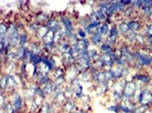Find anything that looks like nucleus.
Listing matches in <instances>:
<instances>
[{
	"label": "nucleus",
	"mask_w": 152,
	"mask_h": 113,
	"mask_svg": "<svg viewBox=\"0 0 152 113\" xmlns=\"http://www.w3.org/2000/svg\"><path fill=\"white\" fill-rule=\"evenodd\" d=\"M134 56V61L140 63V66L142 68H146V67H152V58L150 52L145 53L141 49H135L133 52Z\"/></svg>",
	"instance_id": "nucleus-1"
},
{
	"label": "nucleus",
	"mask_w": 152,
	"mask_h": 113,
	"mask_svg": "<svg viewBox=\"0 0 152 113\" xmlns=\"http://www.w3.org/2000/svg\"><path fill=\"white\" fill-rule=\"evenodd\" d=\"M132 80L140 86H149L152 84V76L148 72H142V71H137L136 74L132 76Z\"/></svg>",
	"instance_id": "nucleus-2"
},
{
	"label": "nucleus",
	"mask_w": 152,
	"mask_h": 113,
	"mask_svg": "<svg viewBox=\"0 0 152 113\" xmlns=\"http://www.w3.org/2000/svg\"><path fill=\"white\" fill-rule=\"evenodd\" d=\"M137 88V84L134 82V80H129L126 79V84H125V87L123 91V100H132L133 99L134 94H135V91Z\"/></svg>",
	"instance_id": "nucleus-3"
},
{
	"label": "nucleus",
	"mask_w": 152,
	"mask_h": 113,
	"mask_svg": "<svg viewBox=\"0 0 152 113\" xmlns=\"http://www.w3.org/2000/svg\"><path fill=\"white\" fill-rule=\"evenodd\" d=\"M151 103H152V91L149 88V86H146L142 91V94L140 96L137 104L139 105H144V106H148L150 109Z\"/></svg>",
	"instance_id": "nucleus-4"
},
{
	"label": "nucleus",
	"mask_w": 152,
	"mask_h": 113,
	"mask_svg": "<svg viewBox=\"0 0 152 113\" xmlns=\"http://www.w3.org/2000/svg\"><path fill=\"white\" fill-rule=\"evenodd\" d=\"M110 70L111 72V77H113V82L116 80H121L124 79L127 75H128V68H123V67H118V66H114Z\"/></svg>",
	"instance_id": "nucleus-5"
},
{
	"label": "nucleus",
	"mask_w": 152,
	"mask_h": 113,
	"mask_svg": "<svg viewBox=\"0 0 152 113\" xmlns=\"http://www.w3.org/2000/svg\"><path fill=\"white\" fill-rule=\"evenodd\" d=\"M125 84H126V79H121V80H116V82L111 83V86H110V89L114 94H118L123 96V91H124V87H125Z\"/></svg>",
	"instance_id": "nucleus-6"
},
{
	"label": "nucleus",
	"mask_w": 152,
	"mask_h": 113,
	"mask_svg": "<svg viewBox=\"0 0 152 113\" xmlns=\"http://www.w3.org/2000/svg\"><path fill=\"white\" fill-rule=\"evenodd\" d=\"M119 104H121V111H125V112L128 113H133L134 109L137 105L133 100H123Z\"/></svg>",
	"instance_id": "nucleus-7"
},
{
	"label": "nucleus",
	"mask_w": 152,
	"mask_h": 113,
	"mask_svg": "<svg viewBox=\"0 0 152 113\" xmlns=\"http://www.w3.org/2000/svg\"><path fill=\"white\" fill-rule=\"evenodd\" d=\"M127 26H128V30L129 32H135V33H137V32L143 27V24H142V22L139 20V19H129V20H127Z\"/></svg>",
	"instance_id": "nucleus-8"
},
{
	"label": "nucleus",
	"mask_w": 152,
	"mask_h": 113,
	"mask_svg": "<svg viewBox=\"0 0 152 113\" xmlns=\"http://www.w3.org/2000/svg\"><path fill=\"white\" fill-rule=\"evenodd\" d=\"M92 80L98 84H102V83H108L107 78H106V74L104 70H96L92 74Z\"/></svg>",
	"instance_id": "nucleus-9"
},
{
	"label": "nucleus",
	"mask_w": 152,
	"mask_h": 113,
	"mask_svg": "<svg viewBox=\"0 0 152 113\" xmlns=\"http://www.w3.org/2000/svg\"><path fill=\"white\" fill-rule=\"evenodd\" d=\"M63 110L65 113H74L77 111L76 103L74 100H67L63 104Z\"/></svg>",
	"instance_id": "nucleus-10"
},
{
	"label": "nucleus",
	"mask_w": 152,
	"mask_h": 113,
	"mask_svg": "<svg viewBox=\"0 0 152 113\" xmlns=\"http://www.w3.org/2000/svg\"><path fill=\"white\" fill-rule=\"evenodd\" d=\"M74 44H75V46L77 48V50L83 51V50H89L91 42H90V40H88V38H78Z\"/></svg>",
	"instance_id": "nucleus-11"
},
{
	"label": "nucleus",
	"mask_w": 152,
	"mask_h": 113,
	"mask_svg": "<svg viewBox=\"0 0 152 113\" xmlns=\"http://www.w3.org/2000/svg\"><path fill=\"white\" fill-rule=\"evenodd\" d=\"M13 107L15 109V111H22V109H23V105H24V102H23V97L20 96V95H15V97H14L13 100Z\"/></svg>",
	"instance_id": "nucleus-12"
},
{
	"label": "nucleus",
	"mask_w": 152,
	"mask_h": 113,
	"mask_svg": "<svg viewBox=\"0 0 152 113\" xmlns=\"http://www.w3.org/2000/svg\"><path fill=\"white\" fill-rule=\"evenodd\" d=\"M47 27H48V30L49 31H52L53 33H57V32L60 31V25H59V23H58V20L56 19H48V22H47Z\"/></svg>",
	"instance_id": "nucleus-13"
},
{
	"label": "nucleus",
	"mask_w": 152,
	"mask_h": 113,
	"mask_svg": "<svg viewBox=\"0 0 152 113\" xmlns=\"http://www.w3.org/2000/svg\"><path fill=\"white\" fill-rule=\"evenodd\" d=\"M41 63L45 64V67L49 69V71H52L55 68V61L50 58H48V56H41Z\"/></svg>",
	"instance_id": "nucleus-14"
},
{
	"label": "nucleus",
	"mask_w": 152,
	"mask_h": 113,
	"mask_svg": "<svg viewBox=\"0 0 152 113\" xmlns=\"http://www.w3.org/2000/svg\"><path fill=\"white\" fill-rule=\"evenodd\" d=\"M90 42H91V44H93V45H101L102 42H103V36L94 32V33L91 35Z\"/></svg>",
	"instance_id": "nucleus-15"
},
{
	"label": "nucleus",
	"mask_w": 152,
	"mask_h": 113,
	"mask_svg": "<svg viewBox=\"0 0 152 113\" xmlns=\"http://www.w3.org/2000/svg\"><path fill=\"white\" fill-rule=\"evenodd\" d=\"M56 87H57V85H56V84H55L53 82H50L49 84H47V85H45V86H42L41 88L43 89V92H45V96H47V95L53 94V92H55Z\"/></svg>",
	"instance_id": "nucleus-16"
},
{
	"label": "nucleus",
	"mask_w": 152,
	"mask_h": 113,
	"mask_svg": "<svg viewBox=\"0 0 152 113\" xmlns=\"http://www.w3.org/2000/svg\"><path fill=\"white\" fill-rule=\"evenodd\" d=\"M111 83H102V84H98V87H96V92L99 94H106L108 91L110 89V86H111Z\"/></svg>",
	"instance_id": "nucleus-17"
},
{
	"label": "nucleus",
	"mask_w": 152,
	"mask_h": 113,
	"mask_svg": "<svg viewBox=\"0 0 152 113\" xmlns=\"http://www.w3.org/2000/svg\"><path fill=\"white\" fill-rule=\"evenodd\" d=\"M109 30H110V26L108 25V24H106V23H103V24H101V25L95 30V33L100 34V35H102V36H106V35L108 36Z\"/></svg>",
	"instance_id": "nucleus-18"
},
{
	"label": "nucleus",
	"mask_w": 152,
	"mask_h": 113,
	"mask_svg": "<svg viewBox=\"0 0 152 113\" xmlns=\"http://www.w3.org/2000/svg\"><path fill=\"white\" fill-rule=\"evenodd\" d=\"M111 6H113V8L115 9L116 14L124 13V10H125V8H126V7L121 4V1H111Z\"/></svg>",
	"instance_id": "nucleus-19"
},
{
	"label": "nucleus",
	"mask_w": 152,
	"mask_h": 113,
	"mask_svg": "<svg viewBox=\"0 0 152 113\" xmlns=\"http://www.w3.org/2000/svg\"><path fill=\"white\" fill-rule=\"evenodd\" d=\"M100 51H101L102 53H104V54H111V53L115 52V48L110 46V45L107 44L106 42H103V43L100 45Z\"/></svg>",
	"instance_id": "nucleus-20"
},
{
	"label": "nucleus",
	"mask_w": 152,
	"mask_h": 113,
	"mask_svg": "<svg viewBox=\"0 0 152 113\" xmlns=\"http://www.w3.org/2000/svg\"><path fill=\"white\" fill-rule=\"evenodd\" d=\"M117 28H118V32H119V34H121V35H123V36H124V35H126L127 33L129 32L126 22H121V23L117 25Z\"/></svg>",
	"instance_id": "nucleus-21"
},
{
	"label": "nucleus",
	"mask_w": 152,
	"mask_h": 113,
	"mask_svg": "<svg viewBox=\"0 0 152 113\" xmlns=\"http://www.w3.org/2000/svg\"><path fill=\"white\" fill-rule=\"evenodd\" d=\"M45 44H49V43H55L53 40H55V33L52 31H48L45 33V35L42 38Z\"/></svg>",
	"instance_id": "nucleus-22"
},
{
	"label": "nucleus",
	"mask_w": 152,
	"mask_h": 113,
	"mask_svg": "<svg viewBox=\"0 0 152 113\" xmlns=\"http://www.w3.org/2000/svg\"><path fill=\"white\" fill-rule=\"evenodd\" d=\"M139 33V32H137ZM137 33H135V32H128L126 35H124V38L127 41V43L129 44H134L135 43V41H136V35H137Z\"/></svg>",
	"instance_id": "nucleus-23"
},
{
	"label": "nucleus",
	"mask_w": 152,
	"mask_h": 113,
	"mask_svg": "<svg viewBox=\"0 0 152 113\" xmlns=\"http://www.w3.org/2000/svg\"><path fill=\"white\" fill-rule=\"evenodd\" d=\"M142 28H143V32H142V33L145 35L146 38H148V36H151L152 35V23L151 22H146L145 24L143 25Z\"/></svg>",
	"instance_id": "nucleus-24"
},
{
	"label": "nucleus",
	"mask_w": 152,
	"mask_h": 113,
	"mask_svg": "<svg viewBox=\"0 0 152 113\" xmlns=\"http://www.w3.org/2000/svg\"><path fill=\"white\" fill-rule=\"evenodd\" d=\"M40 113H55V110H53V106L51 105L50 103H45L42 106L40 107Z\"/></svg>",
	"instance_id": "nucleus-25"
},
{
	"label": "nucleus",
	"mask_w": 152,
	"mask_h": 113,
	"mask_svg": "<svg viewBox=\"0 0 152 113\" xmlns=\"http://www.w3.org/2000/svg\"><path fill=\"white\" fill-rule=\"evenodd\" d=\"M119 32H118V28H117V25H113L109 30V34L108 36L109 38H119Z\"/></svg>",
	"instance_id": "nucleus-26"
},
{
	"label": "nucleus",
	"mask_w": 152,
	"mask_h": 113,
	"mask_svg": "<svg viewBox=\"0 0 152 113\" xmlns=\"http://www.w3.org/2000/svg\"><path fill=\"white\" fill-rule=\"evenodd\" d=\"M141 14H142V16L144 17V18L149 19L150 18V16L152 15V7L151 6H144L142 8V10H141Z\"/></svg>",
	"instance_id": "nucleus-27"
},
{
	"label": "nucleus",
	"mask_w": 152,
	"mask_h": 113,
	"mask_svg": "<svg viewBox=\"0 0 152 113\" xmlns=\"http://www.w3.org/2000/svg\"><path fill=\"white\" fill-rule=\"evenodd\" d=\"M144 7V0H135L132 1V8L135 10H142V8Z\"/></svg>",
	"instance_id": "nucleus-28"
},
{
	"label": "nucleus",
	"mask_w": 152,
	"mask_h": 113,
	"mask_svg": "<svg viewBox=\"0 0 152 113\" xmlns=\"http://www.w3.org/2000/svg\"><path fill=\"white\" fill-rule=\"evenodd\" d=\"M107 109L109 111H111V112H114V113H119L121 112V104H119V103H115V104L109 105Z\"/></svg>",
	"instance_id": "nucleus-29"
},
{
	"label": "nucleus",
	"mask_w": 152,
	"mask_h": 113,
	"mask_svg": "<svg viewBox=\"0 0 152 113\" xmlns=\"http://www.w3.org/2000/svg\"><path fill=\"white\" fill-rule=\"evenodd\" d=\"M149 111V107L148 106H144V105H136V107L134 109L133 113H146Z\"/></svg>",
	"instance_id": "nucleus-30"
},
{
	"label": "nucleus",
	"mask_w": 152,
	"mask_h": 113,
	"mask_svg": "<svg viewBox=\"0 0 152 113\" xmlns=\"http://www.w3.org/2000/svg\"><path fill=\"white\" fill-rule=\"evenodd\" d=\"M8 77V85H7V88H9V89H14V88L16 87V80H15V78H14L13 76H7Z\"/></svg>",
	"instance_id": "nucleus-31"
},
{
	"label": "nucleus",
	"mask_w": 152,
	"mask_h": 113,
	"mask_svg": "<svg viewBox=\"0 0 152 113\" xmlns=\"http://www.w3.org/2000/svg\"><path fill=\"white\" fill-rule=\"evenodd\" d=\"M30 61H31V63H33V64L41 63V56H39V54H34V53H33V54L31 56Z\"/></svg>",
	"instance_id": "nucleus-32"
},
{
	"label": "nucleus",
	"mask_w": 152,
	"mask_h": 113,
	"mask_svg": "<svg viewBox=\"0 0 152 113\" xmlns=\"http://www.w3.org/2000/svg\"><path fill=\"white\" fill-rule=\"evenodd\" d=\"M115 14H116V12H115V9L113 8L111 4H110V6L106 9V16H107V18H113V16H114Z\"/></svg>",
	"instance_id": "nucleus-33"
},
{
	"label": "nucleus",
	"mask_w": 152,
	"mask_h": 113,
	"mask_svg": "<svg viewBox=\"0 0 152 113\" xmlns=\"http://www.w3.org/2000/svg\"><path fill=\"white\" fill-rule=\"evenodd\" d=\"M7 85H8V77L7 76L1 77V79H0V87L2 88V89H5V88H7Z\"/></svg>",
	"instance_id": "nucleus-34"
},
{
	"label": "nucleus",
	"mask_w": 152,
	"mask_h": 113,
	"mask_svg": "<svg viewBox=\"0 0 152 113\" xmlns=\"http://www.w3.org/2000/svg\"><path fill=\"white\" fill-rule=\"evenodd\" d=\"M64 75H65V72H64L63 69L57 68V69L55 70V79H58V78H64Z\"/></svg>",
	"instance_id": "nucleus-35"
},
{
	"label": "nucleus",
	"mask_w": 152,
	"mask_h": 113,
	"mask_svg": "<svg viewBox=\"0 0 152 113\" xmlns=\"http://www.w3.org/2000/svg\"><path fill=\"white\" fill-rule=\"evenodd\" d=\"M117 40H118V38H109V36H108L107 40H106V43L109 44L110 46H113V48H115V45H116V43H117Z\"/></svg>",
	"instance_id": "nucleus-36"
},
{
	"label": "nucleus",
	"mask_w": 152,
	"mask_h": 113,
	"mask_svg": "<svg viewBox=\"0 0 152 113\" xmlns=\"http://www.w3.org/2000/svg\"><path fill=\"white\" fill-rule=\"evenodd\" d=\"M77 38H88V34H86V32L84 31L83 28H80V30L77 31Z\"/></svg>",
	"instance_id": "nucleus-37"
},
{
	"label": "nucleus",
	"mask_w": 152,
	"mask_h": 113,
	"mask_svg": "<svg viewBox=\"0 0 152 113\" xmlns=\"http://www.w3.org/2000/svg\"><path fill=\"white\" fill-rule=\"evenodd\" d=\"M26 40H27L26 34H22V35H19V44H20V46H22V48H24V45H25V43H26Z\"/></svg>",
	"instance_id": "nucleus-38"
},
{
	"label": "nucleus",
	"mask_w": 152,
	"mask_h": 113,
	"mask_svg": "<svg viewBox=\"0 0 152 113\" xmlns=\"http://www.w3.org/2000/svg\"><path fill=\"white\" fill-rule=\"evenodd\" d=\"M5 102H6V95L4 93H0V109L5 107Z\"/></svg>",
	"instance_id": "nucleus-39"
},
{
	"label": "nucleus",
	"mask_w": 152,
	"mask_h": 113,
	"mask_svg": "<svg viewBox=\"0 0 152 113\" xmlns=\"http://www.w3.org/2000/svg\"><path fill=\"white\" fill-rule=\"evenodd\" d=\"M133 8H132V6H129V7H126V8H125V10H124V15H125V16H131V15H132V14H133Z\"/></svg>",
	"instance_id": "nucleus-40"
},
{
	"label": "nucleus",
	"mask_w": 152,
	"mask_h": 113,
	"mask_svg": "<svg viewBox=\"0 0 152 113\" xmlns=\"http://www.w3.org/2000/svg\"><path fill=\"white\" fill-rule=\"evenodd\" d=\"M5 110H6V112H5V113H15V112H16L12 104H8V105H6V106H5Z\"/></svg>",
	"instance_id": "nucleus-41"
},
{
	"label": "nucleus",
	"mask_w": 152,
	"mask_h": 113,
	"mask_svg": "<svg viewBox=\"0 0 152 113\" xmlns=\"http://www.w3.org/2000/svg\"><path fill=\"white\" fill-rule=\"evenodd\" d=\"M121 4L125 7H129L132 6V1H125V0H121Z\"/></svg>",
	"instance_id": "nucleus-42"
},
{
	"label": "nucleus",
	"mask_w": 152,
	"mask_h": 113,
	"mask_svg": "<svg viewBox=\"0 0 152 113\" xmlns=\"http://www.w3.org/2000/svg\"><path fill=\"white\" fill-rule=\"evenodd\" d=\"M74 113H88V112H85V111H81V110H77V111L74 112Z\"/></svg>",
	"instance_id": "nucleus-43"
},
{
	"label": "nucleus",
	"mask_w": 152,
	"mask_h": 113,
	"mask_svg": "<svg viewBox=\"0 0 152 113\" xmlns=\"http://www.w3.org/2000/svg\"><path fill=\"white\" fill-rule=\"evenodd\" d=\"M0 113H5L4 112V109H1V110H0Z\"/></svg>",
	"instance_id": "nucleus-44"
},
{
	"label": "nucleus",
	"mask_w": 152,
	"mask_h": 113,
	"mask_svg": "<svg viewBox=\"0 0 152 113\" xmlns=\"http://www.w3.org/2000/svg\"><path fill=\"white\" fill-rule=\"evenodd\" d=\"M150 107H152V103H151V106H150Z\"/></svg>",
	"instance_id": "nucleus-45"
}]
</instances>
